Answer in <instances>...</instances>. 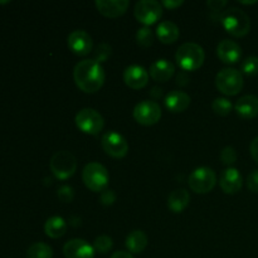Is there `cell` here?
<instances>
[{
  "label": "cell",
  "instance_id": "obj_18",
  "mask_svg": "<svg viewBox=\"0 0 258 258\" xmlns=\"http://www.w3.org/2000/svg\"><path fill=\"white\" fill-rule=\"evenodd\" d=\"M174 72H175V66L165 58L156 59L150 66V76L156 82H166L173 77Z\"/></svg>",
  "mask_w": 258,
  "mask_h": 258
},
{
  "label": "cell",
  "instance_id": "obj_25",
  "mask_svg": "<svg viewBox=\"0 0 258 258\" xmlns=\"http://www.w3.org/2000/svg\"><path fill=\"white\" fill-rule=\"evenodd\" d=\"M28 258H53V249L44 242H35L27 251Z\"/></svg>",
  "mask_w": 258,
  "mask_h": 258
},
{
  "label": "cell",
  "instance_id": "obj_28",
  "mask_svg": "<svg viewBox=\"0 0 258 258\" xmlns=\"http://www.w3.org/2000/svg\"><path fill=\"white\" fill-rule=\"evenodd\" d=\"M113 246L112 238L106 234H102V236H98L97 238L95 239V243H93V248H95L96 252H100V253L105 254L107 252L111 251Z\"/></svg>",
  "mask_w": 258,
  "mask_h": 258
},
{
  "label": "cell",
  "instance_id": "obj_37",
  "mask_svg": "<svg viewBox=\"0 0 258 258\" xmlns=\"http://www.w3.org/2000/svg\"><path fill=\"white\" fill-rule=\"evenodd\" d=\"M183 0H164L163 3H161V5H164V7L169 8V9H175V8L180 7V5H183Z\"/></svg>",
  "mask_w": 258,
  "mask_h": 258
},
{
  "label": "cell",
  "instance_id": "obj_22",
  "mask_svg": "<svg viewBox=\"0 0 258 258\" xmlns=\"http://www.w3.org/2000/svg\"><path fill=\"white\" fill-rule=\"evenodd\" d=\"M189 202H190V194L186 189H175L169 196L168 207L174 213H180L188 207Z\"/></svg>",
  "mask_w": 258,
  "mask_h": 258
},
{
  "label": "cell",
  "instance_id": "obj_35",
  "mask_svg": "<svg viewBox=\"0 0 258 258\" xmlns=\"http://www.w3.org/2000/svg\"><path fill=\"white\" fill-rule=\"evenodd\" d=\"M207 5H208L209 9L213 10V12H221V10H223V8L227 5V2L226 0H209V2L207 3Z\"/></svg>",
  "mask_w": 258,
  "mask_h": 258
},
{
  "label": "cell",
  "instance_id": "obj_13",
  "mask_svg": "<svg viewBox=\"0 0 258 258\" xmlns=\"http://www.w3.org/2000/svg\"><path fill=\"white\" fill-rule=\"evenodd\" d=\"M95 248L92 244L81 238H73L63 247V254L66 258H93Z\"/></svg>",
  "mask_w": 258,
  "mask_h": 258
},
{
  "label": "cell",
  "instance_id": "obj_16",
  "mask_svg": "<svg viewBox=\"0 0 258 258\" xmlns=\"http://www.w3.org/2000/svg\"><path fill=\"white\" fill-rule=\"evenodd\" d=\"M217 54L222 62L233 64L237 63L242 57V48L238 43L231 39H223L217 45Z\"/></svg>",
  "mask_w": 258,
  "mask_h": 258
},
{
  "label": "cell",
  "instance_id": "obj_11",
  "mask_svg": "<svg viewBox=\"0 0 258 258\" xmlns=\"http://www.w3.org/2000/svg\"><path fill=\"white\" fill-rule=\"evenodd\" d=\"M101 145L106 154L112 158H123L128 151V144L121 134L116 131H107L101 139Z\"/></svg>",
  "mask_w": 258,
  "mask_h": 258
},
{
  "label": "cell",
  "instance_id": "obj_5",
  "mask_svg": "<svg viewBox=\"0 0 258 258\" xmlns=\"http://www.w3.org/2000/svg\"><path fill=\"white\" fill-rule=\"evenodd\" d=\"M216 86L224 95L234 96L243 88V75L236 68H223L217 73Z\"/></svg>",
  "mask_w": 258,
  "mask_h": 258
},
{
  "label": "cell",
  "instance_id": "obj_23",
  "mask_svg": "<svg viewBox=\"0 0 258 258\" xmlns=\"http://www.w3.org/2000/svg\"><path fill=\"white\" fill-rule=\"evenodd\" d=\"M66 231H67V223L59 216L50 217L44 224L45 234L50 238H59V237L64 236Z\"/></svg>",
  "mask_w": 258,
  "mask_h": 258
},
{
  "label": "cell",
  "instance_id": "obj_4",
  "mask_svg": "<svg viewBox=\"0 0 258 258\" xmlns=\"http://www.w3.org/2000/svg\"><path fill=\"white\" fill-rule=\"evenodd\" d=\"M82 180L90 190L103 191L107 186L110 176H108L107 169L102 164L92 161L83 168Z\"/></svg>",
  "mask_w": 258,
  "mask_h": 258
},
{
  "label": "cell",
  "instance_id": "obj_32",
  "mask_svg": "<svg viewBox=\"0 0 258 258\" xmlns=\"http://www.w3.org/2000/svg\"><path fill=\"white\" fill-rule=\"evenodd\" d=\"M58 198L60 199L64 203H71L75 198V190H73L72 186L70 185H62L58 189Z\"/></svg>",
  "mask_w": 258,
  "mask_h": 258
},
{
  "label": "cell",
  "instance_id": "obj_29",
  "mask_svg": "<svg viewBox=\"0 0 258 258\" xmlns=\"http://www.w3.org/2000/svg\"><path fill=\"white\" fill-rule=\"evenodd\" d=\"M242 72L247 76L258 75V57L256 55H249L242 62Z\"/></svg>",
  "mask_w": 258,
  "mask_h": 258
},
{
  "label": "cell",
  "instance_id": "obj_19",
  "mask_svg": "<svg viewBox=\"0 0 258 258\" xmlns=\"http://www.w3.org/2000/svg\"><path fill=\"white\" fill-rule=\"evenodd\" d=\"M164 103L171 112H183L190 105V96L184 91L174 90L165 96Z\"/></svg>",
  "mask_w": 258,
  "mask_h": 258
},
{
  "label": "cell",
  "instance_id": "obj_27",
  "mask_svg": "<svg viewBox=\"0 0 258 258\" xmlns=\"http://www.w3.org/2000/svg\"><path fill=\"white\" fill-rule=\"evenodd\" d=\"M155 39V34L149 27H143L136 33V42L141 47H150Z\"/></svg>",
  "mask_w": 258,
  "mask_h": 258
},
{
  "label": "cell",
  "instance_id": "obj_36",
  "mask_svg": "<svg viewBox=\"0 0 258 258\" xmlns=\"http://www.w3.org/2000/svg\"><path fill=\"white\" fill-rule=\"evenodd\" d=\"M249 153H251V156L253 158V160L258 163V136L251 141V145H249Z\"/></svg>",
  "mask_w": 258,
  "mask_h": 258
},
{
  "label": "cell",
  "instance_id": "obj_12",
  "mask_svg": "<svg viewBox=\"0 0 258 258\" xmlns=\"http://www.w3.org/2000/svg\"><path fill=\"white\" fill-rule=\"evenodd\" d=\"M68 47L75 54L87 55L93 48V40L87 32L82 29L73 30L68 35Z\"/></svg>",
  "mask_w": 258,
  "mask_h": 258
},
{
  "label": "cell",
  "instance_id": "obj_41",
  "mask_svg": "<svg viewBox=\"0 0 258 258\" xmlns=\"http://www.w3.org/2000/svg\"><path fill=\"white\" fill-rule=\"evenodd\" d=\"M7 3H9V2H0V4H7Z\"/></svg>",
  "mask_w": 258,
  "mask_h": 258
},
{
  "label": "cell",
  "instance_id": "obj_1",
  "mask_svg": "<svg viewBox=\"0 0 258 258\" xmlns=\"http://www.w3.org/2000/svg\"><path fill=\"white\" fill-rule=\"evenodd\" d=\"M75 82L83 92L95 93L100 90L105 82V71L101 63L95 59H83L76 64L73 70Z\"/></svg>",
  "mask_w": 258,
  "mask_h": 258
},
{
  "label": "cell",
  "instance_id": "obj_34",
  "mask_svg": "<svg viewBox=\"0 0 258 258\" xmlns=\"http://www.w3.org/2000/svg\"><path fill=\"white\" fill-rule=\"evenodd\" d=\"M247 188L253 193H258V169L252 171L248 176H247Z\"/></svg>",
  "mask_w": 258,
  "mask_h": 258
},
{
  "label": "cell",
  "instance_id": "obj_14",
  "mask_svg": "<svg viewBox=\"0 0 258 258\" xmlns=\"http://www.w3.org/2000/svg\"><path fill=\"white\" fill-rule=\"evenodd\" d=\"M123 81L133 90H140L149 82V72L140 64H131L123 71Z\"/></svg>",
  "mask_w": 258,
  "mask_h": 258
},
{
  "label": "cell",
  "instance_id": "obj_8",
  "mask_svg": "<svg viewBox=\"0 0 258 258\" xmlns=\"http://www.w3.org/2000/svg\"><path fill=\"white\" fill-rule=\"evenodd\" d=\"M217 183V175L213 169L208 166H201L191 171L189 175V188L198 194L209 193Z\"/></svg>",
  "mask_w": 258,
  "mask_h": 258
},
{
  "label": "cell",
  "instance_id": "obj_6",
  "mask_svg": "<svg viewBox=\"0 0 258 258\" xmlns=\"http://www.w3.org/2000/svg\"><path fill=\"white\" fill-rule=\"evenodd\" d=\"M49 168L55 178L64 180L75 174L76 169H77V160L72 153L67 150H60L52 155Z\"/></svg>",
  "mask_w": 258,
  "mask_h": 258
},
{
  "label": "cell",
  "instance_id": "obj_40",
  "mask_svg": "<svg viewBox=\"0 0 258 258\" xmlns=\"http://www.w3.org/2000/svg\"><path fill=\"white\" fill-rule=\"evenodd\" d=\"M161 91H163V90H161V88L154 87L153 91H151L150 93H151V96H153V97L159 98V97H160V96H161V93H163V92H161Z\"/></svg>",
  "mask_w": 258,
  "mask_h": 258
},
{
  "label": "cell",
  "instance_id": "obj_9",
  "mask_svg": "<svg viewBox=\"0 0 258 258\" xmlns=\"http://www.w3.org/2000/svg\"><path fill=\"white\" fill-rule=\"evenodd\" d=\"M134 14L139 22L143 23L145 27H149L160 19L163 15V7L161 3L156 0H140L134 8Z\"/></svg>",
  "mask_w": 258,
  "mask_h": 258
},
{
  "label": "cell",
  "instance_id": "obj_20",
  "mask_svg": "<svg viewBox=\"0 0 258 258\" xmlns=\"http://www.w3.org/2000/svg\"><path fill=\"white\" fill-rule=\"evenodd\" d=\"M234 110L243 118H253L258 115V97L254 95H244L237 100Z\"/></svg>",
  "mask_w": 258,
  "mask_h": 258
},
{
  "label": "cell",
  "instance_id": "obj_15",
  "mask_svg": "<svg viewBox=\"0 0 258 258\" xmlns=\"http://www.w3.org/2000/svg\"><path fill=\"white\" fill-rule=\"evenodd\" d=\"M219 185L222 190L226 194H236L238 193L243 185V178L236 168H227L222 171L221 179H219Z\"/></svg>",
  "mask_w": 258,
  "mask_h": 258
},
{
  "label": "cell",
  "instance_id": "obj_7",
  "mask_svg": "<svg viewBox=\"0 0 258 258\" xmlns=\"http://www.w3.org/2000/svg\"><path fill=\"white\" fill-rule=\"evenodd\" d=\"M76 125L82 133L88 135H97L102 131L105 126V120L102 115L95 108H82L76 115Z\"/></svg>",
  "mask_w": 258,
  "mask_h": 258
},
{
  "label": "cell",
  "instance_id": "obj_31",
  "mask_svg": "<svg viewBox=\"0 0 258 258\" xmlns=\"http://www.w3.org/2000/svg\"><path fill=\"white\" fill-rule=\"evenodd\" d=\"M221 160L224 165H232L237 160V151L233 146H226L221 151Z\"/></svg>",
  "mask_w": 258,
  "mask_h": 258
},
{
  "label": "cell",
  "instance_id": "obj_21",
  "mask_svg": "<svg viewBox=\"0 0 258 258\" xmlns=\"http://www.w3.org/2000/svg\"><path fill=\"white\" fill-rule=\"evenodd\" d=\"M156 35L160 39V42L165 43V44H170L178 40L179 35H180V30H179L178 25L175 23L170 22V20H164L156 28Z\"/></svg>",
  "mask_w": 258,
  "mask_h": 258
},
{
  "label": "cell",
  "instance_id": "obj_33",
  "mask_svg": "<svg viewBox=\"0 0 258 258\" xmlns=\"http://www.w3.org/2000/svg\"><path fill=\"white\" fill-rule=\"evenodd\" d=\"M116 201V194L112 189H105L103 191H101L100 194V202L103 206H111V204L115 203Z\"/></svg>",
  "mask_w": 258,
  "mask_h": 258
},
{
  "label": "cell",
  "instance_id": "obj_26",
  "mask_svg": "<svg viewBox=\"0 0 258 258\" xmlns=\"http://www.w3.org/2000/svg\"><path fill=\"white\" fill-rule=\"evenodd\" d=\"M233 105L231 101L226 97H217L216 100L212 102V110L219 116H227L231 113Z\"/></svg>",
  "mask_w": 258,
  "mask_h": 258
},
{
  "label": "cell",
  "instance_id": "obj_3",
  "mask_svg": "<svg viewBox=\"0 0 258 258\" xmlns=\"http://www.w3.org/2000/svg\"><path fill=\"white\" fill-rule=\"evenodd\" d=\"M175 59L181 70L191 72V71H196L199 67H202L204 59H206V53H204V49L199 44L188 42L184 43L178 48Z\"/></svg>",
  "mask_w": 258,
  "mask_h": 258
},
{
  "label": "cell",
  "instance_id": "obj_2",
  "mask_svg": "<svg viewBox=\"0 0 258 258\" xmlns=\"http://www.w3.org/2000/svg\"><path fill=\"white\" fill-rule=\"evenodd\" d=\"M221 23L224 29L233 37H244L251 29V19L242 9L231 7L221 15Z\"/></svg>",
  "mask_w": 258,
  "mask_h": 258
},
{
  "label": "cell",
  "instance_id": "obj_39",
  "mask_svg": "<svg viewBox=\"0 0 258 258\" xmlns=\"http://www.w3.org/2000/svg\"><path fill=\"white\" fill-rule=\"evenodd\" d=\"M186 81H188V76H186L185 73H180V75L178 76V83H179V85H185Z\"/></svg>",
  "mask_w": 258,
  "mask_h": 258
},
{
  "label": "cell",
  "instance_id": "obj_10",
  "mask_svg": "<svg viewBox=\"0 0 258 258\" xmlns=\"http://www.w3.org/2000/svg\"><path fill=\"white\" fill-rule=\"evenodd\" d=\"M134 118L138 121L139 123L145 126L155 125L159 120L161 118V108L159 103L155 101L145 100L139 102L138 105L134 107Z\"/></svg>",
  "mask_w": 258,
  "mask_h": 258
},
{
  "label": "cell",
  "instance_id": "obj_24",
  "mask_svg": "<svg viewBox=\"0 0 258 258\" xmlns=\"http://www.w3.org/2000/svg\"><path fill=\"white\" fill-rule=\"evenodd\" d=\"M148 246V236L143 231H133L126 237V247L130 253H141Z\"/></svg>",
  "mask_w": 258,
  "mask_h": 258
},
{
  "label": "cell",
  "instance_id": "obj_30",
  "mask_svg": "<svg viewBox=\"0 0 258 258\" xmlns=\"http://www.w3.org/2000/svg\"><path fill=\"white\" fill-rule=\"evenodd\" d=\"M112 54V48L107 43H101L97 45L95 53H93V59L98 63H102L108 59V57Z\"/></svg>",
  "mask_w": 258,
  "mask_h": 258
},
{
  "label": "cell",
  "instance_id": "obj_17",
  "mask_svg": "<svg viewBox=\"0 0 258 258\" xmlns=\"http://www.w3.org/2000/svg\"><path fill=\"white\" fill-rule=\"evenodd\" d=\"M96 8L102 15L108 18H117L125 14L128 8V0H96Z\"/></svg>",
  "mask_w": 258,
  "mask_h": 258
},
{
  "label": "cell",
  "instance_id": "obj_38",
  "mask_svg": "<svg viewBox=\"0 0 258 258\" xmlns=\"http://www.w3.org/2000/svg\"><path fill=\"white\" fill-rule=\"evenodd\" d=\"M110 258H134L133 254L125 251H117L112 254Z\"/></svg>",
  "mask_w": 258,
  "mask_h": 258
}]
</instances>
